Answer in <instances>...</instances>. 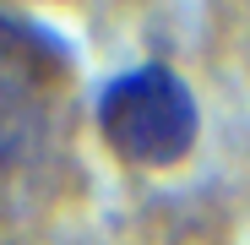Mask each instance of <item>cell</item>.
<instances>
[{
    "label": "cell",
    "instance_id": "1",
    "mask_svg": "<svg viewBox=\"0 0 250 245\" xmlns=\"http://www.w3.org/2000/svg\"><path fill=\"white\" fill-rule=\"evenodd\" d=\"M71 49L49 27L0 11V180L33 169L60 131Z\"/></svg>",
    "mask_w": 250,
    "mask_h": 245
},
{
    "label": "cell",
    "instance_id": "2",
    "mask_svg": "<svg viewBox=\"0 0 250 245\" xmlns=\"http://www.w3.org/2000/svg\"><path fill=\"white\" fill-rule=\"evenodd\" d=\"M98 131L109 153L136 169H169L196 142V98L169 66H136L98 98Z\"/></svg>",
    "mask_w": 250,
    "mask_h": 245
}]
</instances>
